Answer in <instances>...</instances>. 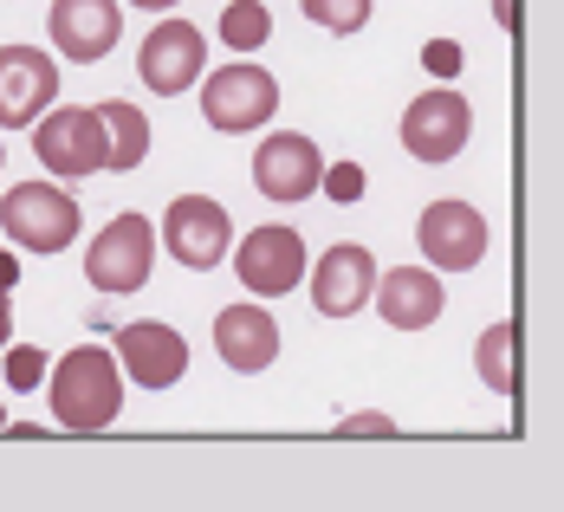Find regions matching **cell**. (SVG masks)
<instances>
[{"instance_id": "9a60e30c", "label": "cell", "mask_w": 564, "mask_h": 512, "mask_svg": "<svg viewBox=\"0 0 564 512\" xmlns=\"http://www.w3.org/2000/svg\"><path fill=\"white\" fill-rule=\"evenodd\" d=\"M123 33V7L117 0H53V46L78 65H98Z\"/></svg>"}, {"instance_id": "7402d4cb", "label": "cell", "mask_w": 564, "mask_h": 512, "mask_svg": "<svg viewBox=\"0 0 564 512\" xmlns=\"http://www.w3.org/2000/svg\"><path fill=\"white\" fill-rule=\"evenodd\" d=\"M40 377H46V350H40V344L7 350V383H13V390H33Z\"/></svg>"}, {"instance_id": "7c38bea8", "label": "cell", "mask_w": 564, "mask_h": 512, "mask_svg": "<svg viewBox=\"0 0 564 512\" xmlns=\"http://www.w3.org/2000/svg\"><path fill=\"white\" fill-rule=\"evenodd\" d=\"M202 65H208V46H202V33L188 26V20H163L143 46H137V72H143V85L150 91H188L195 78H202Z\"/></svg>"}, {"instance_id": "d6986e66", "label": "cell", "mask_w": 564, "mask_h": 512, "mask_svg": "<svg viewBox=\"0 0 564 512\" xmlns=\"http://www.w3.org/2000/svg\"><path fill=\"white\" fill-rule=\"evenodd\" d=\"M512 338H519V331H512V318H500V325H487V331H480V350H474V357H480V383H487L494 396H512V390H519Z\"/></svg>"}, {"instance_id": "3957f363", "label": "cell", "mask_w": 564, "mask_h": 512, "mask_svg": "<svg viewBox=\"0 0 564 512\" xmlns=\"http://www.w3.org/2000/svg\"><path fill=\"white\" fill-rule=\"evenodd\" d=\"M273 111H280V85H273V72H267V65L234 58V65H221V72L202 85V117H208L215 130H227V137L260 130Z\"/></svg>"}, {"instance_id": "4fadbf2b", "label": "cell", "mask_w": 564, "mask_h": 512, "mask_svg": "<svg viewBox=\"0 0 564 512\" xmlns=\"http://www.w3.org/2000/svg\"><path fill=\"white\" fill-rule=\"evenodd\" d=\"M370 292H377V260H370V247H357V240H338V247L312 266V298H318L325 318L364 312Z\"/></svg>"}, {"instance_id": "7a4b0ae2", "label": "cell", "mask_w": 564, "mask_h": 512, "mask_svg": "<svg viewBox=\"0 0 564 512\" xmlns=\"http://www.w3.org/2000/svg\"><path fill=\"white\" fill-rule=\"evenodd\" d=\"M0 228L26 253H65L78 240V201L53 182H20L7 195V208H0Z\"/></svg>"}, {"instance_id": "8992f818", "label": "cell", "mask_w": 564, "mask_h": 512, "mask_svg": "<svg viewBox=\"0 0 564 512\" xmlns=\"http://www.w3.org/2000/svg\"><path fill=\"white\" fill-rule=\"evenodd\" d=\"M467 137H474V105L460 91H422L402 111V150L415 163H448L467 150Z\"/></svg>"}, {"instance_id": "ffe728a7", "label": "cell", "mask_w": 564, "mask_h": 512, "mask_svg": "<svg viewBox=\"0 0 564 512\" xmlns=\"http://www.w3.org/2000/svg\"><path fill=\"white\" fill-rule=\"evenodd\" d=\"M267 33H273V13H267L260 0H227V7H221L227 53H260V46H267Z\"/></svg>"}, {"instance_id": "ba28073f", "label": "cell", "mask_w": 564, "mask_h": 512, "mask_svg": "<svg viewBox=\"0 0 564 512\" xmlns=\"http://www.w3.org/2000/svg\"><path fill=\"white\" fill-rule=\"evenodd\" d=\"M415 240H422V260H435V273H467L487 260V221L467 201H429Z\"/></svg>"}, {"instance_id": "484cf974", "label": "cell", "mask_w": 564, "mask_h": 512, "mask_svg": "<svg viewBox=\"0 0 564 512\" xmlns=\"http://www.w3.org/2000/svg\"><path fill=\"white\" fill-rule=\"evenodd\" d=\"M13 280H20V260H13V253H0V298L13 292Z\"/></svg>"}, {"instance_id": "603a6c76", "label": "cell", "mask_w": 564, "mask_h": 512, "mask_svg": "<svg viewBox=\"0 0 564 512\" xmlns=\"http://www.w3.org/2000/svg\"><path fill=\"white\" fill-rule=\"evenodd\" d=\"M338 435H344V442H390L395 422H390V415H344Z\"/></svg>"}, {"instance_id": "5b68a950", "label": "cell", "mask_w": 564, "mask_h": 512, "mask_svg": "<svg viewBox=\"0 0 564 512\" xmlns=\"http://www.w3.org/2000/svg\"><path fill=\"white\" fill-rule=\"evenodd\" d=\"M33 150H40V163L65 182H85V175L105 170V123L98 111H78V105H65V111H46L40 117V130H33Z\"/></svg>"}, {"instance_id": "30bf717a", "label": "cell", "mask_w": 564, "mask_h": 512, "mask_svg": "<svg viewBox=\"0 0 564 512\" xmlns=\"http://www.w3.org/2000/svg\"><path fill=\"white\" fill-rule=\"evenodd\" d=\"M163 240H170V253L188 266V273H208V266H221L227 260L234 221H227L221 201H208V195H182V201H170Z\"/></svg>"}, {"instance_id": "ac0fdd59", "label": "cell", "mask_w": 564, "mask_h": 512, "mask_svg": "<svg viewBox=\"0 0 564 512\" xmlns=\"http://www.w3.org/2000/svg\"><path fill=\"white\" fill-rule=\"evenodd\" d=\"M98 123H105V170H137L143 156H150V123L137 105H123V98H105L98 105Z\"/></svg>"}, {"instance_id": "4316f807", "label": "cell", "mask_w": 564, "mask_h": 512, "mask_svg": "<svg viewBox=\"0 0 564 512\" xmlns=\"http://www.w3.org/2000/svg\"><path fill=\"white\" fill-rule=\"evenodd\" d=\"M7 338H13V312H7V298H0V350H7Z\"/></svg>"}, {"instance_id": "e0dca14e", "label": "cell", "mask_w": 564, "mask_h": 512, "mask_svg": "<svg viewBox=\"0 0 564 512\" xmlns=\"http://www.w3.org/2000/svg\"><path fill=\"white\" fill-rule=\"evenodd\" d=\"M377 312L395 331H429L442 318V280L429 266H395L390 280H377Z\"/></svg>"}, {"instance_id": "277c9868", "label": "cell", "mask_w": 564, "mask_h": 512, "mask_svg": "<svg viewBox=\"0 0 564 512\" xmlns=\"http://www.w3.org/2000/svg\"><path fill=\"white\" fill-rule=\"evenodd\" d=\"M150 260H156V228L143 215H117L85 247V280L98 285V292H143Z\"/></svg>"}, {"instance_id": "f546056e", "label": "cell", "mask_w": 564, "mask_h": 512, "mask_svg": "<svg viewBox=\"0 0 564 512\" xmlns=\"http://www.w3.org/2000/svg\"><path fill=\"white\" fill-rule=\"evenodd\" d=\"M0 435H7V415H0Z\"/></svg>"}, {"instance_id": "8fae6325", "label": "cell", "mask_w": 564, "mask_h": 512, "mask_svg": "<svg viewBox=\"0 0 564 512\" xmlns=\"http://www.w3.org/2000/svg\"><path fill=\"white\" fill-rule=\"evenodd\" d=\"M58 98V65L33 46H0V123L7 130H33V117H46Z\"/></svg>"}, {"instance_id": "cb8c5ba5", "label": "cell", "mask_w": 564, "mask_h": 512, "mask_svg": "<svg viewBox=\"0 0 564 512\" xmlns=\"http://www.w3.org/2000/svg\"><path fill=\"white\" fill-rule=\"evenodd\" d=\"M318 188H325V195H332V201H357V195H364V170H357V163H338V170H325V182H318Z\"/></svg>"}, {"instance_id": "f1b7e54d", "label": "cell", "mask_w": 564, "mask_h": 512, "mask_svg": "<svg viewBox=\"0 0 564 512\" xmlns=\"http://www.w3.org/2000/svg\"><path fill=\"white\" fill-rule=\"evenodd\" d=\"M137 7H156V13H163V7H175V0H137Z\"/></svg>"}, {"instance_id": "83f0119b", "label": "cell", "mask_w": 564, "mask_h": 512, "mask_svg": "<svg viewBox=\"0 0 564 512\" xmlns=\"http://www.w3.org/2000/svg\"><path fill=\"white\" fill-rule=\"evenodd\" d=\"M494 13H500V26H512V0H494Z\"/></svg>"}, {"instance_id": "5bb4252c", "label": "cell", "mask_w": 564, "mask_h": 512, "mask_svg": "<svg viewBox=\"0 0 564 512\" xmlns=\"http://www.w3.org/2000/svg\"><path fill=\"white\" fill-rule=\"evenodd\" d=\"M117 363L123 377H137V390H170L188 370V338L170 325H123L117 331Z\"/></svg>"}, {"instance_id": "44dd1931", "label": "cell", "mask_w": 564, "mask_h": 512, "mask_svg": "<svg viewBox=\"0 0 564 512\" xmlns=\"http://www.w3.org/2000/svg\"><path fill=\"white\" fill-rule=\"evenodd\" d=\"M305 20H318L325 33H364L370 26V0H299Z\"/></svg>"}, {"instance_id": "2e32d148", "label": "cell", "mask_w": 564, "mask_h": 512, "mask_svg": "<svg viewBox=\"0 0 564 512\" xmlns=\"http://www.w3.org/2000/svg\"><path fill=\"white\" fill-rule=\"evenodd\" d=\"M215 350H221L227 370H240V377L267 370V363L280 357V325H273V312H260V305H227V312H215Z\"/></svg>"}, {"instance_id": "9c48e42d", "label": "cell", "mask_w": 564, "mask_h": 512, "mask_svg": "<svg viewBox=\"0 0 564 512\" xmlns=\"http://www.w3.org/2000/svg\"><path fill=\"white\" fill-rule=\"evenodd\" d=\"M234 273H240V285H247L253 298H280V292H292V285L305 280V240H299V228H280V221L253 228L247 240H240Z\"/></svg>"}, {"instance_id": "d4e9b609", "label": "cell", "mask_w": 564, "mask_h": 512, "mask_svg": "<svg viewBox=\"0 0 564 512\" xmlns=\"http://www.w3.org/2000/svg\"><path fill=\"white\" fill-rule=\"evenodd\" d=\"M429 72H435V78H454V72H460V46H454V40H429Z\"/></svg>"}, {"instance_id": "6da1fadb", "label": "cell", "mask_w": 564, "mask_h": 512, "mask_svg": "<svg viewBox=\"0 0 564 512\" xmlns=\"http://www.w3.org/2000/svg\"><path fill=\"white\" fill-rule=\"evenodd\" d=\"M117 408H123V363H117L105 344H78L65 350L53 370V415L78 435H98L111 428Z\"/></svg>"}, {"instance_id": "52a82bcc", "label": "cell", "mask_w": 564, "mask_h": 512, "mask_svg": "<svg viewBox=\"0 0 564 512\" xmlns=\"http://www.w3.org/2000/svg\"><path fill=\"white\" fill-rule=\"evenodd\" d=\"M318 182H325V156H318V143L312 137H267L260 143V156H253V188L267 195V201H280V208H299V201H312L318 195Z\"/></svg>"}]
</instances>
